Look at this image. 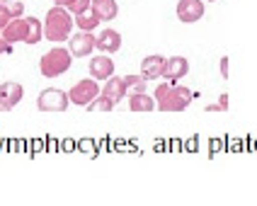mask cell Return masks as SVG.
Returning <instances> with one entry per match:
<instances>
[{"mask_svg":"<svg viewBox=\"0 0 257 206\" xmlns=\"http://www.w3.org/2000/svg\"><path fill=\"white\" fill-rule=\"evenodd\" d=\"M177 17L185 25L199 22L204 17V0H180L177 3Z\"/></svg>","mask_w":257,"mask_h":206,"instance_id":"cell-7","label":"cell"},{"mask_svg":"<svg viewBox=\"0 0 257 206\" xmlns=\"http://www.w3.org/2000/svg\"><path fill=\"white\" fill-rule=\"evenodd\" d=\"M73 3H75V0H54V5H61V8H66V10L71 8Z\"/></svg>","mask_w":257,"mask_h":206,"instance_id":"cell-26","label":"cell"},{"mask_svg":"<svg viewBox=\"0 0 257 206\" xmlns=\"http://www.w3.org/2000/svg\"><path fill=\"white\" fill-rule=\"evenodd\" d=\"M90 3H92V0H75L71 8H68V13H71V15H78V13H83V10L90 8Z\"/></svg>","mask_w":257,"mask_h":206,"instance_id":"cell-23","label":"cell"},{"mask_svg":"<svg viewBox=\"0 0 257 206\" xmlns=\"http://www.w3.org/2000/svg\"><path fill=\"white\" fill-rule=\"evenodd\" d=\"M102 95H107L112 102H121L124 97H126V85H124V78H119V75H109L107 78V83H104V88H100Z\"/></svg>","mask_w":257,"mask_h":206,"instance_id":"cell-14","label":"cell"},{"mask_svg":"<svg viewBox=\"0 0 257 206\" xmlns=\"http://www.w3.org/2000/svg\"><path fill=\"white\" fill-rule=\"evenodd\" d=\"M95 49H100L102 54H116L121 49V34L116 30H102L95 37Z\"/></svg>","mask_w":257,"mask_h":206,"instance_id":"cell-12","label":"cell"},{"mask_svg":"<svg viewBox=\"0 0 257 206\" xmlns=\"http://www.w3.org/2000/svg\"><path fill=\"white\" fill-rule=\"evenodd\" d=\"M226 109H228V95H226V92H223L214 104H206V112H226Z\"/></svg>","mask_w":257,"mask_h":206,"instance_id":"cell-22","label":"cell"},{"mask_svg":"<svg viewBox=\"0 0 257 206\" xmlns=\"http://www.w3.org/2000/svg\"><path fill=\"white\" fill-rule=\"evenodd\" d=\"M13 51V44L10 42H5L3 39V34H0V56H5V54H10Z\"/></svg>","mask_w":257,"mask_h":206,"instance_id":"cell-24","label":"cell"},{"mask_svg":"<svg viewBox=\"0 0 257 206\" xmlns=\"http://www.w3.org/2000/svg\"><path fill=\"white\" fill-rule=\"evenodd\" d=\"M85 107L90 109V112H112V109H114V102H112L107 95H102L100 92V95H97L92 102H87Z\"/></svg>","mask_w":257,"mask_h":206,"instance_id":"cell-20","label":"cell"},{"mask_svg":"<svg viewBox=\"0 0 257 206\" xmlns=\"http://www.w3.org/2000/svg\"><path fill=\"white\" fill-rule=\"evenodd\" d=\"M3 39L5 42H10V44H17V42H25V37H27V17H13L3 30Z\"/></svg>","mask_w":257,"mask_h":206,"instance_id":"cell-10","label":"cell"},{"mask_svg":"<svg viewBox=\"0 0 257 206\" xmlns=\"http://www.w3.org/2000/svg\"><path fill=\"white\" fill-rule=\"evenodd\" d=\"M73 25H75L78 30H83V32H92V30H97V27H100V17L87 8V10H83V13H78V15H75Z\"/></svg>","mask_w":257,"mask_h":206,"instance_id":"cell-18","label":"cell"},{"mask_svg":"<svg viewBox=\"0 0 257 206\" xmlns=\"http://www.w3.org/2000/svg\"><path fill=\"white\" fill-rule=\"evenodd\" d=\"M128 109L131 112H153L156 109V100L148 92H131L128 95Z\"/></svg>","mask_w":257,"mask_h":206,"instance_id":"cell-17","label":"cell"},{"mask_svg":"<svg viewBox=\"0 0 257 206\" xmlns=\"http://www.w3.org/2000/svg\"><path fill=\"white\" fill-rule=\"evenodd\" d=\"M71 63H73L71 51L63 49V46H56V49L46 51L39 59V71H42L44 78H58V75H63L71 68Z\"/></svg>","mask_w":257,"mask_h":206,"instance_id":"cell-3","label":"cell"},{"mask_svg":"<svg viewBox=\"0 0 257 206\" xmlns=\"http://www.w3.org/2000/svg\"><path fill=\"white\" fill-rule=\"evenodd\" d=\"M97 95H100V85H97V80H95V78H83V80H78V83L71 88L68 100H71L73 104L85 107V104L92 102Z\"/></svg>","mask_w":257,"mask_h":206,"instance_id":"cell-5","label":"cell"},{"mask_svg":"<svg viewBox=\"0 0 257 206\" xmlns=\"http://www.w3.org/2000/svg\"><path fill=\"white\" fill-rule=\"evenodd\" d=\"M44 39V25L37 17H27V37H25V44L34 46Z\"/></svg>","mask_w":257,"mask_h":206,"instance_id":"cell-19","label":"cell"},{"mask_svg":"<svg viewBox=\"0 0 257 206\" xmlns=\"http://www.w3.org/2000/svg\"><path fill=\"white\" fill-rule=\"evenodd\" d=\"M124 85H126V92H146L148 80L143 75H126L124 78Z\"/></svg>","mask_w":257,"mask_h":206,"instance_id":"cell-21","label":"cell"},{"mask_svg":"<svg viewBox=\"0 0 257 206\" xmlns=\"http://www.w3.org/2000/svg\"><path fill=\"white\" fill-rule=\"evenodd\" d=\"M68 39H71L68 51H71L73 59H85V56H90V54L95 51V34H92V32L80 30L78 34H73Z\"/></svg>","mask_w":257,"mask_h":206,"instance_id":"cell-6","label":"cell"},{"mask_svg":"<svg viewBox=\"0 0 257 206\" xmlns=\"http://www.w3.org/2000/svg\"><path fill=\"white\" fill-rule=\"evenodd\" d=\"M87 71H90V78H95V80H107L109 75H114V61L109 59V54L95 56V59H90Z\"/></svg>","mask_w":257,"mask_h":206,"instance_id":"cell-11","label":"cell"},{"mask_svg":"<svg viewBox=\"0 0 257 206\" xmlns=\"http://www.w3.org/2000/svg\"><path fill=\"white\" fill-rule=\"evenodd\" d=\"M209 3H211V0H209Z\"/></svg>","mask_w":257,"mask_h":206,"instance_id":"cell-28","label":"cell"},{"mask_svg":"<svg viewBox=\"0 0 257 206\" xmlns=\"http://www.w3.org/2000/svg\"><path fill=\"white\" fill-rule=\"evenodd\" d=\"M153 100H156V109H163V112H182V109H187V107L192 104L194 95H192V90L185 88V85L160 83L156 88Z\"/></svg>","mask_w":257,"mask_h":206,"instance_id":"cell-1","label":"cell"},{"mask_svg":"<svg viewBox=\"0 0 257 206\" xmlns=\"http://www.w3.org/2000/svg\"><path fill=\"white\" fill-rule=\"evenodd\" d=\"M90 10L100 17V22H112V20L119 15L116 0H92V3H90Z\"/></svg>","mask_w":257,"mask_h":206,"instance_id":"cell-15","label":"cell"},{"mask_svg":"<svg viewBox=\"0 0 257 206\" xmlns=\"http://www.w3.org/2000/svg\"><path fill=\"white\" fill-rule=\"evenodd\" d=\"M44 25V37L54 44H61L71 37V30H73V17L66 8L61 5H54L49 13H46V20L42 22Z\"/></svg>","mask_w":257,"mask_h":206,"instance_id":"cell-2","label":"cell"},{"mask_svg":"<svg viewBox=\"0 0 257 206\" xmlns=\"http://www.w3.org/2000/svg\"><path fill=\"white\" fill-rule=\"evenodd\" d=\"M22 95H25V90H22L20 83H13V80L0 83V104H3L5 112H10L13 107L22 102Z\"/></svg>","mask_w":257,"mask_h":206,"instance_id":"cell-9","label":"cell"},{"mask_svg":"<svg viewBox=\"0 0 257 206\" xmlns=\"http://www.w3.org/2000/svg\"><path fill=\"white\" fill-rule=\"evenodd\" d=\"M0 112H5V109H3V104H0Z\"/></svg>","mask_w":257,"mask_h":206,"instance_id":"cell-27","label":"cell"},{"mask_svg":"<svg viewBox=\"0 0 257 206\" xmlns=\"http://www.w3.org/2000/svg\"><path fill=\"white\" fill-rule=\"evenodd\" d=\"M68 104H71L68 92H63V90H58V88H46L37 97V107L42 112H66Z\"/></svg>","mask_w":257,"mask_h":206,"instance_id":"cell-4","label":"cell"},{"mask_svg":"<svg viewBox=\"0 0 257 206\" xmlns=\"http://www.w3.org/2000/svg\"><path fill=\"white\" fill-rule=\"evenodd\" d=\"M163 68H165V59L163 56H146L141 61V75L146 80H158V78H163Z\"/></svg>","mask_w":257,"mask_h":206,"instance_id":"cell-13","label":"cell"},{"mask_svg":"<svg viewBox=\"0 0 257 206\" xmlns=\"http://www.w3.org/2000/svg\"><path fill=\"white\" fill-rule=\"evenodd\" d=\"M221 78H228V56L221 59Z\"/></svg>","mask_w":257,"mask_h":206,"instance_id":"cell-25","label":"cell"},{"mask_svg":"<svg viewBox=\"0 0 257 206\" xmlns=\"http://www.w3.org/2000/svg\"><path fill=\"white\" fill-rule=\"evenodd\" d=\"M187 73H189V61L185 56H170V59H165L163 78H168V83H180Z\"/></svg>","mask_w":257,"mask_h":206,"instance_id":"cell-8","label":"cell"},{"mask_svg":"<svg viewBox=\"0 0 257 206\" xmlns=\"http://www.w3.org/2000/svg\"><path fill=\"white\" fill-rule=\"evenodd\" d=\"M25 15V5L20 0H0V30L13 20V17Z\"/></svg>","mask_w":257,"mask_h":206,"instance_id":"cell-16","label":"cell"}]
</instances>
